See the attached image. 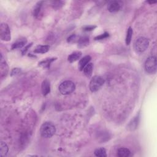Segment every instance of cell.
Here are the masks:
<instances>
[{
    "instance_id": "3",
    "label": "cell",
    "mask_w": 157,
    "mask_h": 157,
    "mask_svg": "<svg viewBox=\"0 0 157 157\" xmlns=\"http://www.w3.org/2000/svg\"><path fill=\"white\" fill-rule=\"evenodd\" d=\"M145 70L146 73L153 74L156 72L157 61L155 56H151L148 57L145 62Z\"/></svg>"
},
{
    "instance_id": "27",
    "label": "cell",
    "mask_w": 157,
    "mask_h": 157,
    "mask_svg": "<svg viewBox=\"0 0 157 157\" xmlns=\"http://www.w3.org/2000/svg\"><path fill=\"white\" fill-rule=\"evenodd\" d=\"M32 44H33V43H30V44H28V45H27V46L25 47V48H24V49H23V50H22V54H23V55H24V54L28 51V49L30 48V47H31V45H32Z\"/></svg>"
},
{
    "instance_id": "17",
    "label": "cell",
    "mask_w": 157,
    "mask_h": 157,
    "mask_svg": "<svg viewBox=\"0 0 157 157\" xmlns=\"http://www.w3.org/2000/svg\"><path fill=\"white\" fill-rule=\"evenodd\" d=\"M93 63H89L84 68L83 71L86 76L87 77H90L93 73Z\"/></svg>"
},
{
    "instance_id": "4",
    "label": "cell",
    "mask_w": 157,
    "mask_h": 157,
    "mask_svg": "<svg viewBox=\"0 0 157 157\" xmlns=\"http://www.w3.org/2000/svg\"><path fill=\"white\" fill-rule=\"evenodd\" d=\"M104 84V78L98 76H94L90 81L89 87L91 92H96L98 91Z\"/></svg>"
},
{
    "instance_id": "8",
    "label": "cell",
    "mask_w": 157,
    "mask_h": 157,
    "mask_svg": "<svg viewBox=\"0 0 157 157\" xmlns=\"http://www.w3.org/2000/svg\"><path fill=\"white\" fill-rule=\"evenodd\" d=\"M90 39L87 36H83L79 37V39L77 41L78 48H84L89 45Z\"/></svg>"
},
{
    "instance_id": "1",
    "label": "cell",
    "mask_w": 157,
    "mask_h": 157,
    "mask_svg": "<svg viewBox=\"0 0 157 157\" xmlns=\"http://www.w3.org/2000/svg\"><path fill=\"white\" fill-rule=\"evenodd\" d=\"M56 132L55 126L49 122H46L44 123L41 127L40 133L41 136L44 138H52Z\"/></svg>"
},
{
    "instance_id": "14",
    "label": "cell",
    "mask_w": 157,
    "mask_h": 157,
    "mask_svg": "<svg viewBox=\"0 0 157 157\" xmlns=\"http://www.w3.org/2000/svg\"><path fill=\"white\" fill-rule=\"evenodd\" d=\"M50 47L48 45H37L34 50V52L36 53H45L49 50Z\"/></svg>"
},
{
    "instance_id": "6",
    "label": "cell",
    "mask_w": 157,
    "mask_h": 157,
    "mask_svg": "<svg viewBox=\"0 0 157 157\" xmlns=\"http://www.w3.org/2000/svg\"><path fill=\"white\" fill-rule=\"evenodd\" d=\"M0 38L4 41H9L11 39L9 27L6 23H2L0 25Z\"/></svg>"
},
{
    "instance_id": "18",
    "label": "cell",
    "mask_w": 157,
    "mask_h": 157,
    "mask_svg": "<svg viewBox=\"0 0 157 157\" xmlns=\"http://www.w3.org/2000/svg\"><path fill=\"white\" fill-rule=\"evenodd\" d=\"M2 55H1V77H3V76H6L8 71V66H7L6 63L5 61H3Z\"/></svg>"
},
{
    "instance_id": "26",
    "label": "cell",
    "mask_w": 157,
    "mask_h": 157,
    "mask_svg": "<svg viewBox=\"0 0 157 157\" xmlns=\"http://www.w3.org/2000/svg\"><path fill=\"white\" fill-rule=\"evenodd\" d=\"M20 73V69L19 68H14L11 72V76H15L19 74Z\"/></svg>"
},
{
    "instance_id": "15",
    "label": "cell",
    "mask_w": 157,
    "mask_h": 157,
    "mask_svg": "<svg viewBox=\"0 0 157 157\" xmlns=\"http://www.w3.org/2000/svg\"><path fill=\"white\" fill-rule=\"evenodd\" d=\"M139 122V115H137L136 117H135L128 125V128L131 131L136 130L138 127Z\"/></svg>"
},
{
    "instance_id": "20",
    "label": "cell",
    "mask_w": 157,
    "mask_h": 157,
    "mask_svg": "<svg viewBox=\"0 0 157 157\" xmlns=\"http://www.w3.org/2000/svg\"><path fill=\"white\" fill-rule=\"evenodd\" d=\"M42 3H43V1H39L35 6V8L33 10V14L36 17H37L39 15V14H40Z\"/></svg>"
},
{
    "instance_id": "5",
    "label": "cell",
    "mask_w": 157,
    "mask_h": 157,
    "mask_svg": "<svg viewBox=\"0 0 157 157\" xmlns=\"http://www.w3.org/2000/svg\"><path fill=\"white\" fill-rule=\"evenodd\" d=\"M149 45L148 39L144 37L138 38L135 42V49L137 53H143Z\"/></svg>"
},
{
    "instance_id": "23",
    "label": "cell",
    "mask_w": 157,
    "mask_h": 157,
    "mask_svg": "<svg viewBox=\"0 0 157 157\" xmlns=\"http://www.w3.org/2000/svg\"><path fill=\"white\" fill-rule=\"evenodd\" d=\"M78 39H79V37H78L77 35H72L71 36H70L68 38L67 41L69 43H75V42H77Z\"/></svg>"
},
{
    "instance_id": "19",
    "label": "cell",
    "mask_w": 157,
    "mask_h": 157,
    "mask_svg": "<svg viewBox=\"0 0 157 157\" xmlns=\"http://www.w3.org/2000/svg\"><path fill=\"white\" fill-rule=\"evenodd\" d=\"M8 152V147L4 142H1L0 144V156H4Z\"/></svg>"
},
{
    "instance_id": "7",
    "label": "cell",
    "mask_w": 157,
    "mask_h": 157,
    "mask_svg": "<svg viewBox=\"0 0 157 157\" xmlns=\"http://www.w3.org/2000/svg\"><path fill=\"white\" fill-rule=\"evenodd\" d=\"M121 9V5L119 1H110L107 5V9L110 12H119Z\"/></svg>"
},
{
    "instance_id": "21",
    "label": "cell",
    "mask_w": 157,
    "mask_h": 157,
    "mask_svg": "<svg viewBox=\"0 0 157 157\" xmlns=\"http://www.w3.org/2000/svg\"><path fill=\"white\" fill-rule=\"evenodd\" d=\"M95 155L99 157H106L107 153L104 148H97L95 151Z\"/></svg>"
},
{
    "instance_id": "12",
    "label": "cell",
    "mask_w": 157,
    "mask_h": 157,
    "mask_svg": "<svg viewBox=\"0 0 157 157\" xmlns=\"http://www.w3.org/2000/svg\"><path fill=\"white\" fill-rule=\"evenodd\" d=\"M27 41L25 38L23 39H19L18 40L14 42L12 45V49H20L22 48L23 47H24L25 44H27Z\"/></svg>"
},
{
    "instance_id": "2",
    "label": "cell",
    "mask_w": 157,
    "mask_h": 157,
    "mask_svg": "<svg viewBox=\"0 0 157 157\" xmlns=\"http://www.w3.org/2000/svg\"><path fill=\"white\" fill-rule=\"evenodd\" d=\"M76 89L75 84L71 81H65L63 82L58 87L60 92L63 95H67L72 93Z\"/></svg>"
},
{
    "instance_id": "25",
    "label": "cell",
    "mask_w": 157,
    "mask_h": 157,
    "mask_svg": "<svg viewBox=\"0 0 157 157\" xmlns=\"http://www.w3.org/2000/svg\"><path fill=\"white\" fill-rule=\"evenodd\" d=\"M96 28H97V26L89 25V26H85V27H83V29H84V30H85L86 31H90L94 30Z\"/></svg>"
},
{
    "instance_id": "24",
    "label": "cell",
    "mask_w": 157,
    "mask_h": 157,
    "mask_svg": "<svg viewBox=\"0 0 157 157\" xmlns=\"http://www.w3.org/2000/svg\"><path fill=\"white\" fill-rule=\"evenodd\" d=\"M109 36V33H107V32H105L103 34H101L99 36H97V37H95V40H102V39H106V38L108 37Z\"/></svg>"
},
{
    "instance_id": "28",
    "label": "cell",
    "mask_w": 157,
    "mask_h": 157,
    "mask_svg": "<svg viewBox=\"0 0 157 157\" xmlns=\"http://www.w3.org/2000/svg\"><path fill=\"white\" fill-rule=\"evenodd\" d=\"M148 3L150 4H155L156 3V1H148Z\"/></svg>"
},
{
    "instance_id": "13",
    "label": "cell",
    "mask_w": 157,
    "mask_h": 157,
    "mask_svg": "<svg viewBox=\"0 0 157 157\" xmlns=\"http://www.w3.org/2000/svg\"><path fill=\"white\" fill-rule=\"evenodd\" d=\"M131 155V152L127 148L122 147L117 151V155L119 157H128Z\"/></svg>"
},
{
    "instance_id": "16",
    "label": "cell",
    "mask_w": 157,
    "mask_h": 157,
    "mask_svg": "<svg viewBox=\"0 0 157 157\" xmlns=\"http://www.w3.org/2000/svg\"><path fill=\"white\" fill-rule=\"evenodd\" d=\"M57 59V58H46L44 60L41 61L39 63V65L42 66L44 68H49L52 63Z\"/></svg>"
},
{
    "instance_id": "9",
    "label": "cell",
    "mask_w": 157,
    "mask_h": 157,
    "mask_svg": "<svg viewBox=\"0 0 157 157\" xmlns=\"http://www.w3.org/2000/svg\"><path fill=\"white\" fill-rule=\"evenodd\" d=\"M91 59V58L90 55H87L80 60L79 63H78V68H79L80 71H83L84 68L89 63Z\"/></svg>"
},
{
    "instance_id": "11",
    "label": "cell",
    "mask_w": 157,
    "mask_h": 157,
    "mask_svg": "<svg viewBox=\"0 0 157 157\" xmlns=\"http://www.w3.org/2000/svg\"><path fill=\"white\" fill-rule=\"evenodd\" d=\"M41 90L42 95L44 96H46L48 95V94L50 92V84L49 81H48V80H45L42 82Z\"/></svg>"
},
{
    "instance_id": "22",
    "label": "cell",
    "mask_w": 157,
    "mask_h": 157,
    "mask_svg": "<svg viewBox=\"0 0 157 157\" xmlns=\"http://www.w3.org/2000/svg\"><path fill=\"white\" fill-rule=\"evenodd\" d=\"M132 36H133V29L131 28V27H129V28L127 30L126 39H125V42H126V44L127 45H130V44L131 43Z\"/></svg>"
},
{
    "instance_id": "10",
    "label": "cell",
    "mask_w": 157,
    "mask_h": 157,
    "mask_svg": "<svg viewBox=\"0 0 157 157\" xmlns=\"http://www.w3.org/2000/svg\"><path fill=\"white\" fill-rule=\"evenodd\" d=\"M82 52L80 51H76L71 53L68 57V60L70 63H73L79 60L82 57Z\"/></svg>"
}]
</instances>
